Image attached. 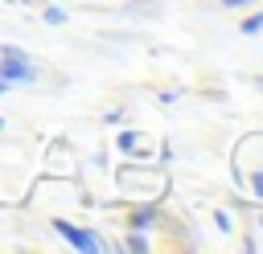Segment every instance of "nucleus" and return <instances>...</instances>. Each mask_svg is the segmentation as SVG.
I'll list each match as a JSON object with an SVG mask.
<instances>
[{"label": "nucleus", "mask_w": 263, "mask_h": 254, "mask_svg": "<svg viewBox=\"0 0 263 254\" xmlns=\"http://www.w3.org/2000/svg\"><path fill=\"white\" fill-rule=\"evenodd\" d=\"M226 8H247V4H255V0H222Z\"/></svg>", "instance_id": "9d476101"}, {"label": "nucleus", "mask_w": 263, "mask_h": 254, "mask_svg": "<svg viewBox=\"0 0 263 254\" xmlns=\"http://www.w3.org/2000/svg\"><path fill=\"white\" fill-rule=\"evenodd\" d=\"M123 250H148V238H144V229H127V242H123Z\"/></svg>", "instance_id": "20e7f679"}, {"label": "nucleus", "mask_w": 263, "mask_h": 254, "mask_svg": "<svg viewBox=\"0 0 263 254\" xmlns=\"http://www.w3.org/2000/svg\"><path fill=\"white\" fill-rule=\"evenodd\" d=\"M0 131H4V119H0Z\"/></svg>", "instance_id": "f8f14e48"}, {"label": "nucleus", "mask_w": 263, "mask_h": 254, "mask_svg": "<svg viewBox=\"0 0 263 254\" xmlns=\"http://www.w3.org/2000/svg\"><path fill=\"white\" fill-rule=\"evenodd\" d=\"M0 78H4L8 86H25V82L37 78V70H33V61H29L16 45H0Z\"/></svg>", "instance_id": "f257e3e1"}, {"label": "nucleus", "mask_w": 263, "mask_h": 254, "mask_svg": "<svg viewBox=\"0 0 263 254\" xmlns=\"http://www.w3.org/2000/svg\"><path fill=\"white\" fill-rule=\"evenodd\" d=\"M263 29V12H251L247 20H242V37H251V33H259Z\"/></svg>", "instance_id": "39448f33"}, {"label": "nucleus", "mask_w": 263, "mask_h": 254, "mask_svg": "<svg viewBox=\"0 0 263 254\" xmlns=\"http://www.w3.org/2000/svg\"><path fill=\"white\" fill-rule=\"evenodd\" d=\"M251 193L263 201V172H251Z\"/></svg>", "instance_id": "1a4fd4ad"}, {"label": "nucleus", "mask_w": 263, "mask_h": 254, "mask_svg": "<svg viewBox=\"0 0 263 254\" xmlns=\"http://www.w3.org/2000/svg\"><path fill=\"white\" fill-rule=\"evenodd\" d=\"M136 143H140L136 131H119V147H123V152H136Z\"/></svg>", "instance_id": "423d86ee"}, {"label": "nucleus", "mask_w": 263, "mask_h": 254, "mask_svg": "<svg viewBox=\"0 0 263 254\" xmlns=\"http://www.w3.org/2000/svg\"><path fill=\"white\" fill-rule=\"evenodd\" d=\"M53 234H62V242H70L74 250H107V242L95 234V229H78V225H70V221H53Z\"/></svg>", "instance_id": "f03ea898"}, {"label": "nucleus", "mask_w": 263, "mask_h": 254, "mask_svg": "<svg viewBox=\"0 0 263 254\" xmlns=\"http://www.w3.org/2000/svg\"><path fill=\"white\" fill-rule=\"evenodd\" d=\"M62 20H66L62 8H45V25H62Z\"/></svg>", "instance_id": "6e6552de"}, {"label": "nucleus", "mask_w": 263, "mask_h": 254, "mask_svg": "<svg viewBox=\"0 0 263 254\" xmlns=\"http://www.w3.org/2000/svg\"><path fill=\"white\" fill-rule=\"evenodd\" d=\"M156 221V201H144L136 213H132V229H148Z\"/></svg>", "instance_id": "7ed1b4c3"}, {"label": "nucleus", "mask_w": 263, "mask_h": 254, "mask_svg": "<svg viewBox=\"0 0 263 254\" xmlns=\"http://www.w3.org/2000/svg\"><path fill=\"white\" fill-rule=\"evenodd\" d=\"M214 225H218L222 234H230V229H234V221H230V213H222V209L214 213Z\"/></svg>", "instance_id": "0eeeda50"}, {"label": "nucleus", "mask_w": 263, "mask_h": 254, "mask_svg": "<svg viewBox=\"0 0 263 254\" xmlns=\"http://www.w3.org/2000/svg\"><path fill=\"white\" fill-rule=\"evenodd\" d=\"M259 86H263V78H259Z\"/></svg>", "instance_id": "ddd939ff"}, {"label": "nucleus", "mask_w": 263, "mask_h": 254, "mask_svg": "<svg viewBox=\"0 0 263 254\" xmlns=\"http://www.w3.org/2000/svg\"><path fill=\"white\" fill-rule=\"evenodd\" d=\"M4 90H8V82H4V78H0V94H4Z\"/></svg>", "instance_id": "9b49d317"}]
</instances>
